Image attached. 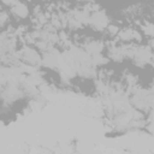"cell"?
I'll return each mask as SVG.
<instances>
[{
	"instance_id": "obj_1",
	"label": "cell",
	"mask_w": 154,
	"mask_h": 154,
	"mask_svg": "<svg viewBox=\"0 0 154 154\" xmlns=\"http://www.w3.org/2000/svg\"><path fill=\"white\" fill-rule=\"evenodd\" d=\"M19 57L20 60L23 63L30 64V65H35V66H41L42 65V58L40 57V54L31 47H23L19 52Z\"/></svg>"
},
{
	"instance_id": "obj_2",
	"label": "cell",
	"mask_w": 154,
	"mask_h": 154,
	"mask_svg": "<svg viewBox=\"0 0 154 154\" xmlns=\"http://www.w3.org/2000/svg\"><path fill=\"white\" fill-rule=\"evenodd\" d=\"M94 30L96 31H102L108 26V17L103 11H96L93 12L89 17V23H88Z\"/></svg>"
},
{
	"instance_id": "obj_3",
	"label": "cell",
	"mask_w": 154,
	"mask_h": 154,
	"mask_svg": "<svg viewBox=\"0 0 154 154\" xmlns=\"http://www.w3.org/2000/svg\"><path fill=\"white\" fill-rule=\"evenodd\" d=\"M10 11H11V13L16 18L23 19V18H26L29 16V8H28V6L25 4H23V2H20V1H18L16 5H13Z\"/></svg>"
},
{
	"instance_id": "obj_4",
	"label": "cell",
	"mask_w": 154,
	"mask_h": 154,
	"mask_svg": "<svg viewBox=\"0 0 154 154\" xmlns=\"http://www.w3.org/2000/svg\"><path fill=\"white\" fill-rule=\"evenodd\" d=\"M84 49L90 54H97V53H101L103 51V43L100 42V41H90L88 42L85 46H84Z\"/></svg>"
},
{
	"instance_id": "obj_5",
	"label": "cell",
	"mask_w": 154,
	"mask_h": 154,
	"mask_svg": "<svg viewBox=\"0 0 154 154\" xmlns=\"http://www.w3.org/2000/svg\"><path fill=\"white\" fill-rule=\"evenodd\" d=\"M108 58L114 60V61H122L125 58L122 47H116V46L114 47H109L108 48Z\"/></svg>"
},
{
	"instance_id": "obj_6",
	"label": "cell",
	"mask_w": 154,
	"mask_h": 154,
	"mask_svg": "<svg viewBox=\"0 0 154 154\" xmlns=\"http://www.w3.org/2000/svg\"><path fill=\"white\" fill-rule=\"evenodd\" d=\"M135 34H136V30L126 28L118 32V37L123 41H131V40H135Z\"/></svg>"
},
{
	"instance_id": "obj_7",
	"label": "cell",
	"mask_w": 154,
	"mask_h": 154,
	"mask_svg": "<svg viewBox=\"0 0 154 154\" xmlns=\"http://www.w3.org/2000/svg\"><path fill=\"white\" fill-rule=\"evenodd\" d=\"M91 63L94 66H100V65H105L106 63H108V58L101 55V53L97 54H93L91 55Z\"/></svg>"
},
{
	"instance_id": "obj_8",
	"label": "cell",
	"mask_w": 154,
	"mask_h": 154,
	"mask_svg": "<svg viewBox=\"0 0 154 154\" xmlns=\"http://www.w3.org/2000/svg\"><path fill=\"white\" fill-rule=\"evenodd\" d=\"M142 30H143L144 35L150 36V37L154 36V24H152V23H146V24L142 26Z\"/></svg>"
},
{
	"instance_id": "obj_9",
	"label": "cell",
	"mask_w": 154,
	"mask_h": 154,
	"mask_svg": "<svg viewBox=\"0 0 154 154\" xmlns=\"http://www.w3.org/2000/svg\"><path fill=\"white\" fill-rule=\"evenodd\" d=\"M106 30L108 31V34L109 35H112V36H116L120 30H119V26L118 25H114V24H108V26L106 28Z\"/></svg>"
},
{
	"instance_id": "obj_10",
	"label": "cell",
	"mask_w": 154,
	"mask_h": 154,
	"mask_svg": "<svg viewBox=\"0 0 154 154\" xmlns=\"http://www.w3.org/2000/svg\"><path fill=\"white\" fill-rule=\"evenodd\" d=\"M7 18H8V13H7L6 11H2V12H1V20H0L1 26L5 25V23L7 22Z\"/></svg>"
},
{
	"instance_id": "obj_11",
	"label": "cell",
	"mask_w": 154,
	"mask_h": 154,
	"mask_svg": "<svg viewBox=\"0 0 154 154\" xmlns=\"http://www.w3.org/2000/svg\"><path fill=\"white\" fill-rule=\"evenodd\" d=\"M1 1H2L5 5H7V6L12 7V6H13V5H16V4H17L19 0H1Z\"/></svg>"
},
{
	"instance_id": "obj_12",
	"label": "cell",
	"mask_w": 154,
	"mask_h": 154,
	"mask_svg": "<svg viewBox=\"0 0 154 154\" xmlns=\"http://www.w3.org/2000/svg\"><path fill=\"white\" fill-rule=\"evenodd\" d=\"M149 46H150V48H154V38H152L149 41Z\"/></svg>"
},
{
	"instance_id": "obj_13",
	"label": "cell",
	"mask_w": 154,
	"mask_h": 154,
	"mask_svg": "<svg viewBox=\"0 0 154 154\" xmlns=\"http://www.w3.org/2000/svg\"><path fill=\"white\" fill-rule=\"evenodd\" d=\"M150 61H152V64H153V66H154V54L152 55V60H150Z\"/></svg>"
},
{
	"instance_id": "obj_14",
	"label": "cell",
	"mask_w": 154,
	"mask_h": 154,
	"mask_svg": "<svg viewBox=\"0 0 154 154\" xmlns=\"http://www.w3.org/2000/svg\"><path fill=\"white\" fill-rule=\"evenodd\" d=\"M83 1H93V0H83Z\"/></svg>"
},
{
	"instance_id": "obj_15",
	"label": "cell",
	"mask_w": 154,
	"mask_h": 154,
	"mask_svg": "<svg viewBox=\"0 0 154 154\" xmlns=\"http://www.w3.org/2000/svg\"><path fill=\"white\" fill-rule=\"evenodd\" d=\"M41 1H49V0H41Z\"/></svg>"
}]
</instances>
